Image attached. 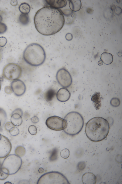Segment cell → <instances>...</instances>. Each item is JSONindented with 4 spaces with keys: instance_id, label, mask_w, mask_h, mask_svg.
Listing matches in <instances>:
<instances>
[{
    "instance_id": "7",
    "label": "cell",
    "mask_w": 122,
    "mask_h": 184,
    "mask_svg": "<svg viewBox=\"0 0 122 184\" xmlns=\"http://www.w3.org/2000/svg\"><path fill=\"white\" fill-rule=\"evenodd\" d=\"M22 70L18 64L11 63L6 65L3 68L2 75L5 78L11 81L19 79L21 76Z\"/></svg>"
},
{
    "instance_id": "42",
    "label": "cell",
    "mask_w": 122,
    "mask_h": 184,
    "mask_svg": "<svg viewBox=\"0 0 122 184\" xmlns=\"http://www.w3.org/2000/svg\"><path fill=\"white\" fill-rule=\"evenodd\" d=\"M2 165V164H1V162L0 161V169Z\"/></svg>"
},
{
    "instance_id": "15",
    "label": "cell",
    "mask_w": 122,
    "mask_h": 184,
    "mask_svg": "<svg viewBox=\"0 0 122 184\" xmlns=\"http://www.w3.org/2000/svg\"><path fill=\"white\" fill-rule=\"evenodd\" d=\"M65 19V23L69 24L72 23L74 15L73 11L69 9L64 10L62 11Z\"/></svg>"
},
{
    "instance_id": "34",
    "label": "cell",
    "mask_w": 122,
    "mask_h": 184,
    "mask_svg": "<svg viewBox=\"0 0 122 184\" xmlns=\"http://www.w3.org/2000/svg\"><path fill=\"white\" fill-rule=\"evenodd\" d=\"M32 122L34 123H37L39 121V119L36 116H34L32 117L31 119Z\"/></svg>"
},
{
    "instance_id": "6",
    "label": "cell",
    "mask_w": 122,
    "mask_h": 184,
    "mask_svg": "<svg viewBox=\"0 0 122 184\" xmlns=\"http://www.w3.org/2000/svg\"><path fill=\"white\" fill-rule=\"evenodd\" d=\"M22 163V159L20 157L16 154H11L5 159L1 167L7 169L9 175L13 174L19 170Z\"/></svg>"
},
{
    "instance_id": "18",
    "label": "cell",
    "mask_w": 122,
    "mask_h": 184,
    "mask_svg": "<svg viewBox=\"0 0 122 184\" xmlns=\"http://www.w3.org/2000/svg\"><path fill=\"white\" fill-rule=\"evenodd\" d=\"M81 6V3L80 0H73L70 1L69 7L71 10L76 11H79Z\"/></svg>"
},
{
    "instance_id": "17",
    "label": "cell",
    "mask_w": 122,
    "mask_h": 184,
    "mask_svg": "<svg viewBox=\"0 0 122 184\" xmlns=\"http://www.w3.org/2000/svg\"><path fill=\"white\" fill-rule=\"evenodd\" d=\"M10 121L11 122L16 126H18L21 125L23 122L22 116L17 113L12 114Z\"/></svg>"
},
{
    "instance_id": "8",
    "label": "cell",
    "mask_w": 122,
    "mask_h": 184,
    "mask_svg": "<svg viewBox=\"0 0 122 184\" xmlns=\"http://www.w3.org/2000/svg\"><path fill=\"white\" fill-rule=\"evenodd\" d=\"M46 124L50 129L58 131L63 130L66 126L67 123L64 118L57 116H53L47 118Z\"/></svg>"
},
{
    "instance_id": "5",
    "label": "cell",
    "mask_w": 122,
    "mask_h": 184,
    "mask_svg": "<svg viewBox=\"0 0 122 184\" xmlns=\"http://www.w3.org/2000/svg\"><path fill=\"white\" fill-rule=\"evenodd\" d=\"M66 178L62 174L53 171L42 175L37 182V184H69Z\"/></svg>"
},
{
    "instance_id": "30",
    "label": "cell",
    "mask_w": 122,
    "mask_h": 184,
    "mask_svg": "<svg viewBox=\"0 0 122 184\" xmlns=\"http://www.w3.org/2000/svg\"><path fill=\"white\" fill-rule=\"evenodd\" d=\"M14 126H15L10 122H6L4 125V127L6 131L9 132L11 128Z\"/></svg>"
},
{
    "instance_id": "4",
    "label": "cell",
    "mask_w": 122,
    "mask_h": 184,
    "mask_svg": "<svg viewBox=\"0 0 122 184\" xmlns=\"http://www.w3.org/2000/svg\"><path fill=\"white\" fill-rule=\"evenodd\" d=\"M67 125L63 130L66 134L74 135L79 133L82 130L84 125L83 118L79 113L72 111L68 113L64 117Z\"/></svg>"
},
{
    "instance_id": "16",
    "label": "cell",
    "mask_w": 122,
    "mask_h": 184,
    "mask_svg": "<svg viewBox=\"0 0 122 184\" xmlns=\"http://www.w3.org/2000/svg\"><path fill=\"white\" fill-rule=\"evenodd\" d=\"M100 59L106 64L109 65L112 63L113 57L111 54L107 52H104L101 55Z\"/></svg>"
},
{
    "instance_id": "24",
    "label": "cell",
    "mask_w": 122,
    "mask_h": 184,
    "mask_svg": "<svg viewBox=\"0 0 122 184\" xmlns=\"http://www.w3.org/2000/svg\"><path fill=\"white\" fill-rule=\"evenodd\" d=\"M9 175L8 170L6 169L1 167L0 169V180H4Z\"/></svg>"
},
{
    "instance_id": "36",
    "label": "cell",
    "mask_w": 122,
    "mask_h": 184,
    "mask_svg": "<svg viewBox=\"0 0 122 184\" xmlns=\"http://www.w3.org/2000/svg\"><path fill=\"white\" fill-rule=\"evenodd\" d=\"M10 4L13 6H16L17 4V1L16 0H11Z\"/></svg>"
},
{
    "instance_id": "33",
    "label": "cell",
    "mask_w": 122,
    "mask_h": 184,
    "mask_svg": "<svg viewBox=\"0 0 122 184\" xmlns=\"http://www.w3.org/2000/svg\"><path fill=\"white\" fill-rule=\"evenodd\" d=\"M5 92L7 94H11L13 91L10 86H7L5 88Z\"/></svg>"
},
{
    "instance_id": "37",
    "label": "cell",
    "mask_w": 122,
    "mask_h": 184,
    "mask_svg": "<svg viewBox=\"0 0 122 184\" xmlns=\"http://www.w3.org/2000/svg\"><path fill=\"white\" fill-rule=\"evenodd\" d=\"M38 171L40 173H42L44 172V170L43 168H40L39 169Z\"/></svg>"
},
{
    "instance_id": "21",
    "label": "cell",
    "mask_w": 122,
    "mask_h": 184,
    "mask_svg": "<svg viewBox=\"0 0 122 184\" xmlns=\"http://www.w3.org/2000/svg\"><path fill=\"white\" fill-rule=\"evenodd\" d=\"M7 120V116L5 111L0 107V121L1 123L0 127H3Z\"/></svg>"
},
{
    "instance_id": "10",
    "label": "cell",
    "mask_w": 122,
    "mask_h": 184,
    "mask_svg": "<svg viewBox=\"0 0 122 184\" xmlns=\"http://www.w3.org/2000/svg\"><path fill=\"white\" fill-rule=\"evenodd\" d=\"M12 147L9 139L0 133V158L7 156L10 152Z\"/></svg>"
},
{
    "instance_id": "11",
    "label": "cell",
    "mask_w": 122,
    "mask_h": 184,
    "mask_svg": "<svg viewBox=\"0 0 122 184\" xmlns=\"http://www.w3.org/2000/svg\"><path fill=\"white\" fill-rule=\"evenodd\" d=\"M10 86L13 92L17 96L23 95L26 90L25 84L19 79L13 81L11 83Z\"/></svg>"
},
{
    "instance_id": "2",
    "label": "cell",
    "mask_w": 122,
    "mask_h": 184,
    "mask_svg": "<svg viewBox=\"0 0 122 184\" xmlns=\"http://www.w3.org/2000/svg\"><path fill=\"white\" fill-rule=\"evenodd\" d=\"M109 129V124L106 119L101 117H96L91 119L86 123L85 132L90 140L98 142L106 137Z\"/></svg>"
},
{
    "instance_id": "31",
    "label": "cell",
    "mask_w": 122,
    "mask_h": 184,
    "mask_svg": "<svg viewBox=\"0 0 122 184\" xmlns=\"http://www.w3.org/2000/svg\"><path fill=\"white\" fill-rule=\"evenodd\" d=\"M7 40L5 37L3 36L0 37V46H4L7 43Z\"/></svg>"
},
{
    "instance_id": "29",
    "label": "cell",
    "mask_w": 122,
    "mask_h": 184,
    "mask_svg": "<svg viewBox=\"0 0 122 184\" xmlns=\"http://www.w3.org/2000/svg\"><path fill=\"white\" fill-rule=\"evenodd\" d=\"M7 29V26L5 24L1 22L0 23V34L5 33Z\"/></svg>"
},
{
    "instance_id": "3",
    "label": "cell",
    "mask_w": 122,
    "mask_h": 184,
    "mask_svg": "<svg viewBox=\"0 0 122 184\" xmlns=\"http://www.w3.org/2000/svg\"><path fill=\"white\" fill-rule=\"evenodd\" d=\"M23 57L28 64L32 66L37 67L44 63L46 55L41 45L38 43H32L26 48L23 52Z\"/></svg>"
},
{
    "instance_id": "28",
    "label": "cell",
    "mask_w": 122,
    "mask_h": 184,
    "mask_svg": "<svg viewBox=\"0 0 122 184\" xmlns=\"http://www.w3.org/2000/svg\"><path fill=\"white\" fill-rule=\"evenodd\" d=\"M110 104L113 106H118L120 104V100L117 98H113L110 101Z\"/></svg>"
},
{
    "instance_id": "9",
    "label": "cell",
    "mask_w": 122,
    "mask_h": 184,
    "mask_svg": "<svg viewBox=\"0 0 122 184\" xmlns=\"http://www.w3.org/2000/svg\"><path fill=\"white\" fill-rule=\"evenodd\" d=\"M56 78L58 84L63 87H68L72 84V79L71 74L64 68L58 70L56 73Z\"/></svg>"
},
{
    "instance_id": "22",
    "label": "cell",
    "mask_w": 122,
    "mask_h": 184,
    "mask_svg": "<svg viewBox=\"0 0 122 184\" xmlns=\"http://www.w3.org/2000/svg\"><path fill=\"white\" fill-rule=\"evenodd\" d=\"M19 20L22 24L25 25L27 24L29 21V18L28 14H21L19 17Z\"/></svg>"
},
{
    "instance_id": "43",
    "label": "cell",
    "mask_w": 122,
    "mask_h": 184,
    "mask_svg": "<svg viewBox=\"0 0 122 184\" xmlns=\"http://www.w3.org/2000/svg\"><path fill=\"white\" fill-rule=\"evenodd\" d=\"M1 123L0 121V127H1Z\"/></svg>"
},
{
    "instance_id": "26",
    "label": "cell",
    "mask_w": 122,
    "mask_h": 184,
    "mask_svg": "<svg viewBox=\"0 0 122 184\" xmlns=\"http://www.w3.org/2000/svg\"><path fill=\"white\" fill-rule=\"evenodd\" d=\"M28 131L29 133L32 135H36L37 132L36 127L35 126L32 125H31L29 127Z\"/></svg>"
},
{
    "instance_id": "32",
    "label": "cell",
    "mask_w": 122,
    "mask_h": 184,
    "mask_svg": "<svg viewBox=\"0 0 122 184\" xmlns=\"http://www.w3.org/2000/svg\"><path fill=\"white\" fill-rule=\"evenodd\" d=\"M17 113L20 115L22 117L23 116V112L22 110L20 108H18L15 109L12 113V114Z\"/></svg>"
},
{
    "instance_id": "20",
    "label": "cell",
    "mask_w": 122,
    "mask_h": 184,
    "mask_svg": "<svg viewBox=\"0 0 122 184\" xmlns=\"http://www.w3.org/2000/svg\"><path fill=\"white\" fill-rule=\"evenodd\" d=\"M30 5L25 2L21 4L19 7V10L22 13L28 14L30 12Z\"/></svg>"
},
{
    "instance_id": "38",
    "label": "cell",
    "mask_w": 122,
    "mask_h": 184,
    "mask_svg": "<svg viewBox=\"0 0 122 184\" xmlns=\"http://www.w3.org/2000/svg\"><path fill=\"white\" fill-rule=\"evenodd\" d=\"M103 64V62L102 60H100L98 62V64L99 66L102 65Z\"/></svg>"
},
{
    "instance_id": "19",
    "label": "cell",
    "mask_w": 122,
    "mask_h": 184,
    "mask_svg": "<svg viewBox=\"0 0 122 184\" xmlns=\"http://www.w3.org/2000/svg\"><path fill=\"white\" fill-rule=\"evenodd\" d=\"M55 90L52 88L47 89L44 94V97L45 100L47 102L52 100L56 95Z\"/></svg>"
},
{
    "instance_id": "27",
    "label": "cell",
    "mask_w": 122,
    "mask_h": 184,
    "mask_svg": "<svg viewBox=\"0 0 122 184\" xmlns=\"http://www.w3.org/2000/svg\"><path fill=\"white\" fill-rule=\"evenodd\" d=\"M9 132L11 135L15 136L19 134V130L17 127L15 126L11 128Z\"/></svg>"
},
{
    "instance_id": "1",
    "label": "cell",
    "mask_w": 122,
    "mask_h": 184,
    "mask_svg": "<svg viewBox=\"0 0 122 184\" xmlns=\"http://www.w3.org/2000/svg\"><path fill=\"white\" fill-rule=\"evenodd\" d=\"M37 31L42 35L48 36L57 33L62 28L65 19L62 11L50 6L39 10L34 19Z\"/></svg>"
},
{
    "instance_id": "41",
    "label": "cell",
    "mask_w": 122,
    "mask_h": 184,
    "mask_svg": "<svg viewBox=\"0 0 122 184\" xmlns=\"http://www.w3.org/2000/svg\"><path fill=\"white\" fill-rule=\"evenodd\" d=\"M1 82L0 80V91L1 89Z\"/></svg>"
},
{
    "instance_id": "14",
    "label": "cell",
    "mask_w": 122,
    "mask_h": 184,
    "mask_svg": "<svg viewBox=\"0 0 122 184\" xmlns=\"http://www.w3.org/2000/svg\"><path fill=\"white\" fill-rule=\"evenodd\" d=\"M45 1L50 6L57 9L63 7L67 4L66 0H46Z\"/></svg>"
},
{
    "instance_id": "39",
    "label": "cell",
    "mask_w": 122,
    "mask_h": 184,
    "mask_svg": "<svg viewBox=\"0 0 122 184\" xmlns=\"http://www.w3.org/2000/svg\"><path fill=\"white\" fill-rule=\"evenodd\" d=\"M2 57V52L0 50V62L1 61Z\"/></svg>"
},
{
    "instance_id": "13",
    "label": "cell",
    "mask_w": 122,
    "mask_h": 184,
    "mask_svg": "<svg viewBox=\"0 0 122 184\" xmlns=\"http://www.w3.org/2000/svg\"><path fill=\"white\" fill-rule=\"evenodd\" d=\"M82 181L84 184H95L96 178L95 176L92 173H86L82 176Z\"/></svg>"
},
{
    "instance_id": "12",
    "label": "cell",
    "mask_w": 122,
    "mask_h": 184,
    "mask_svg": "<svg viewBox=\"0 0 122 184\" xmlns=\"http://www.w3.org/2000/svg\"><path fill=\"white\" fill-rule=\"evenodd\" d=\"M71 94L70 91L66 88L63 87L60 89L56 94V97L60 101L64 102L70 98Z\"/></svg>"
},
{
    "instance_id": "40",
    "label": "cell",
    "mask_w": 122,
    "mask_h": 184,
    "mask_svg": "<svg viewBox=\"0 0 122 184\" xmlns=\"http://www.w3.org/2000/svg\"><path fill=\"white\" fill-rule=\"evenodd\" d=\"M2 20V16L0 15V23L1 22Z\"/></svg>"
},
{
    "instance_id": "35",
    "label": "cell",
    "mask_w": 122,
    "mask_h": 184,
    "mask_svg": "<svg viewBox=\"0 0 122 184\" xmlns=\"http://www.w3.org/2000/svg\"><path fill=\"white\" fill-rule=\"evenodd\" d=\"M73 36L70 33H67L66 35V38L68 40H71L72 39Z\"/></svg>"
},
{
    "instance_id": "23",
    "label": "cell",
    "mask_w": 122,
    "mask_h": 184,
    "mask_svg": "<svg viewBox=\"0 0 122 184\" xmlns=\"http://www.w3.org/2000/svg\"><path fill=\"white\" fill-rule=\"evenodd\" d=\"M15 154L21 157L25 155L26 153V150L23 146H18L15 149Z\"/></svg>"
},
{
    "instance_id": "25",
    "label": "cell",
    "mask_w": 122,
    "mask_h": 184,
    "mask_svg": "<svg viewBox=\"0 0 122 184\" xmlns=\"http://www.w3.org/2000/svg\"><path fill=\"white\" fill-rule=\"evenodd\" d=\"M60 154L62 157L66 159L69 157L70 154V151L67 149L65 148L61 151Z\"/></svg>"
}]
</instances>
